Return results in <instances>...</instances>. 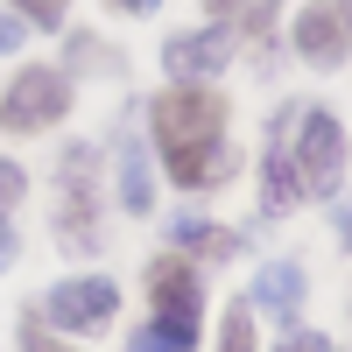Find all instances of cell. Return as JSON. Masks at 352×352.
Masks as SVG:
<instances>
[{
	"mask_svg": "<svg viewBox=\"0 0 352 352\" xmlns=\"http://www.w3.org/2000/svg\"><path fill=\"white\" fill-rule=\"evenodd\" d=\"M113 8H127V14H148V8H162V0H113Z\"/></svg>",
	"mask_w": 352,
	"mask_h": 352,
	"instance_id": "21",
	"label": "cell"
},
{
	"mask_svg": "<svg viewBox=\"0 0 352 352\" xmlns=\"http://www.w3.org/2000/svg\"><path fill=\"white\" fill-rule=\"evenodd\" d=\"M85 169H92V148H85V141L64 148V247L71 254H92L99 247V226L85 219V212H92V197H85Z\"/></svg>",
	"mask_w": 352,
	"mask_h": 352,
	"instance_id": "7",
	"label": "cell"
},
{
	"mask_svg": "<svg viewBox=\"0 0 352 352\" xmlns=\"http://www.w3.org/2000/svg\"><path fill=\"white\" fill-rule=\"evenodd\" d=\"M148 127H155V148H162L169 176L184 190H204V184H219L232 169V155H226V99L212 85H176V92H162Z\"/></svg>",
	"mask_w": 352,
	"mask_h": 352,
	"instance_id": "1",
	"label": "cell"
},
{
	"mask_svg": "<svg viewBox=\"0 0 352 352\" xmlns=\"http://www.w3.org/2000/svg\"><path fill=\"white\" fill-rule=\"evenodd\" d=\"M120 204L141 212V219H148V204H155V169H148V148H141V141H120Z\"/></svg>",
	"mask_w": 352,
	"mask_h": 352,
	"instance_id": "12",
	"label": "cell"
},
{
	"mask_svg": "<svg viewBox=\"0 0 352 352\" xmlns=\"http://www.w3.org/2000/svg\"><path fill=\"white\" fill-rule=\"evenodd\" d=\"M127 352H169V345H162V331H155V324H141V331H134V345H127Z\"/></svg>",
	"mask_w": 352,
	"mask_h": 352,
	"instance_id": "20",
	"label": "cell"
},
{
	"mask_svg": "<svg viewBox=\"0 0 352 352\" xmlns=\"http://www.w3.org/2000/svg\"><path fill=\"white\" fill-rule=\"evenodd\" d=\"M275 352H331V338H324V331H289Z\"/></svg>",
	"mask_w": 352,
	"mask_h": 352,
	"instance_id": "18",
	"label": "cell"
},
{
	"mask_svg": "<svg viewBox=\"0 0 352 352\" xmlns=\"http://www.w3.org/2000/svg\"><path fill=\"white\" fill-rule=\"evenodd\" d=\"M169 240L184 247V254H204V261H232V254H240V232H226V226H212V219H197V212H184V219H169Z\"/></svg>",
	"mask_w": 352,
	"mask_h": 352,
	"instance_id": "11",
	"label": "cell"
},
{
	"mask_svg": "<svg viewBox=\"0 0 352 352\" xmlns=\"http://www.w3.org/2000/svg\"><path fill=\"white\" fill-rule=\"evenodd\" d=\"M338 21H345V43H352V0H345V8H338Z\"/></svg>",
	"mask_w": 352,
	"mask_h": 352,
	"instance_id": "23",
	"label": "cell"
},
{
	"mask_svg": "<svg viewBox=\"0 0 352 352\" xmlns=\"http://www.w3.org/2000/svg\"><path fill=\"white\" fill-rule=\"evenodd\" d=\"M289 162H296V184L310 197H338V176H345V127L331 113H289Z\"/></svg>",
	"mask_w": 352,
	"mask_h": 352,
	"instance_id": "2",
	"label": "cell"
},
{
	"mask_svg": "<svg viewBox=\"0 0 352 352\" xmlns=\"http://www.w3.org/2000/svg\"><path fill=\"white\" fill-rule=\"evenodd\" d=\"M14 254H21V240H14V226H8V219H0V275H8V268H14Z\"/></svg>",
	"mask_w": 352,
	"mask_h": 352,
	"instance_id": "19",
	"label": "cell"
},
{
	"mask_svg": "<svg viewBox=\"0 0 352 352\" xmlns=\"http://www.w3.org/2000/svg\"><path fill=\"white\" fill-rule=\"evenodd\" d=\"M338 226H345V240H352V204H338Z\"/></svg>",
	"mask_w": 352,
	"mask_h": 352,
	"instance_id": "22",
	"label": "cell"
},
{
	"mask_svg": "<svg viewBox=\"0 0 352 352\" xmlns=\"http://www.w3.org/2000/svg\"><path fill=\"white\" fill-rule=\"evenodd\" d=\"M21 36H28V21H21L14 8H0V56H14V50H21Z\"/></svg>",
	"mask_w": 352,
	"mask_h": 352,
	"instance_id": "15",
	"label": "cell"
},
{
	"mask_svg": "<svg viewBox=\"0 0 352 352\" xmlns=\"http://www.w3.org/2000/svg\"><path fill=\"white\" fill-rule=\"evenodd\" d=\"M219 352H254V303H232L219 324Z\"/></svg>",
	"mask_w": 352,
	"mask_h": 352,
	"instance_id": "13",
	"label": "cell"
},
{
	"mask_svg": "<svg viewBox=\"0 0 352 352\" xmlns=\"http://www.w3.org/2000/svg\"><path fill=\"white\" fill-rule=\"evenodd\" d=\"M14 14H21V21H36V28H64L71 0H14Z\"/></svg>",
	"mask_w": 352,
	"mask_h": 352,
	"instance_id": "14",
	"label": "cell"
},
{
	"mask_svg": "<svg viewBox=\"0 0 352 352\" xmlns=\"http://www.w3.org/2000/svg\"><path fill=\"white\" fill-rule=\"evenodd\" d=\"M148 296H155V331L169 352H197V317H204V282L190 261H155L148 268Z\"/></svg>",
	"mask_w": 352,
	"mask_h": 352,
	"instance_id": "3",
	"label": "cell"
},
{
	"mask_svg": "<svg viewBox=\"0 0 352 352\" xmlns=\"http://www.w3.org/2000/svg\"><path fill=\"white\" fill-rule=\"evenodd\" d=\"M345 21H338V8H303L296 14V56L303 64H317V71H338L345 64Z\"/></svg>",
	"mask_w": 352,
	"mask_h": 352,
	"instance_id": "8",
	"label": "cell"
},
{
	"mask_svg": "<svg viewBox=\"0 0 352 352\" xmlns=\"http://www.w3.org/2000/svg\"><path fill=\"white\" fill-rule=\"evenodd\" d=\"M14 204H21V169H14V162H0V219H8Z\"/></svg>",
	"mask_w": 352,
	"mask_h": 352,
	"instance_id": "16",
	"label": "cell"
},
{
	"mask_svg": "<svg viewBox=\"0 0 352 352\" xmlns=\"http://www.w3.org/2000/svg\"><path fill=\"white\" fill-rule=\"evenodd\" d=\"M71 78L64 71H50V64H36V71H21L8 92H0V127L8 134H36V127H56L71 113Z\"/></svg>",
	"mask_w": 352,
	"mask_h": 352,
	"instance_id": "4",
	"label": "cell"
},
{
	"mask_svg": "<svg viewBox=\"0 0 352 352\" xmlns=\"http://www.w3.org/2000/svg\"><path fill=\"white\" fill-rule=\"evenodd\" d=\"M226 56H232V36L226 28H190V36H169L162 43V64L176 85H212L226 71Z\"/></svg>",
	"mask_w": 352,
	"mask_h": 352,
	"instance_id": "6",
	"label": "cell"
},
{
	"mask_svg": "<svg viewBox=\"0 0 352 352\" xmlns=\"http://www.w3.org/2000/svg\"><path fill=\"white\" fill-rule=\"evenodd\" d=\"M113 310H120V289L106 275H78V282H56L43 296V324L50 331H106Z\"/></svg>",
	"mask_w": 352,
	"mask_h": 352,
	"instance_id": "5",
	"label": "cell"
},
{
	"mask_svg": "<svg viewBox=\"0 0 352 352\" xmlns=\"http://www.w3.org/2000/svg\"><path fill=\"white\" fill-rule=\"evenodd\" d=\"M247 303H261V310L275 317V324H289V317H303V268H296V261H268Z\"/></svg>",
	"mask_w": 352,
	"mask_h": 352,
	"instance_id": "10",
	"label": "cell"
},
{
	"mask_svg": "<svg viewBox=\"0 0 352 352\" xmlns=\"http://www.w3.org/2000/svg\"><path fill=\"white\" fill-rule=\"evenodd\" d=\"M296 197H303V184H296V162H289V113H282L275 134H268V148H261V204L282 219Z\"/></svg>",
	"mask_w": 352,
	"mask_h": 352,
	"instance_id": "9",
	"label": "cell"
},
{
	"mask_svg": "<svg viewBox=\"0 0 352 352\" xmlns=\"http://www.w3.org/2000/svg\"><path fill=\"white\" fill-rule=\"evenodd\" d=\"M21 352H56V345H50V324H43L36 310H28V324H21Z\"/></svg>",
	"mask_w": 352,
	"mask_h": 352,
	"instance_id": "17",
	"label": "cell"
}]
</instances>
